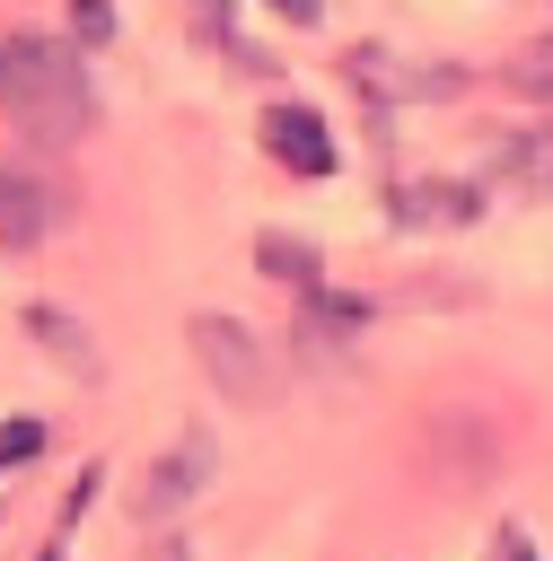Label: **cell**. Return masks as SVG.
Wrapping results in <instances>:
<instances>
[{
	"label": "cell",
	"instance_id": "cell-1",
	"mask_svg": "<svg viewBox=\"0 0 553 561\" xmlns=\"http://www.w3.org/2000/svg\"><path fill=\"white\" fill-rule=\"evenodd\" d=\"M0 114H9L26 140H44V149L88 140L97 88H88L79 44H61V35H9V44H0Z\"/></svg>",
	"mask_w": 553,
	"mask_h": 561
},
{
	"label": "cell",
	"instance_id": "cell-2",
	"mask_svg": "<svg viewBox=\"0 0 553 561\" xmlns=\"http://www.w3.org/2000/svg\"><path fill=\"white\" fill-rule=\"evenodd\" d=\"M184 342H193L202 377H211L228 403H255V412H263V403H281V386H290V377H281L272 342H263L246 316H193V333H184Z\"/></svg>",
	"mask_w": 553,
	"mask_h": 561
},
{
	"label": "cell",
	"instance_id": "cell-3",
	"mask_svg": "<svg viewBox=\"0 0 553 561\" xmlns=\"http://www.w3.org/2000/svg\"><path fill=\"white\" fill-rule=\"evenodd\" d=\"M263 149H272L290 175H334V131H325V114L298 105V96L263 105Z\"/></svg>",
	"mask_w": 553,
	"mask_h": 561
},
{
	"label": "cell",
	"instance_id": "cell-4",
	"mask_svg": "<svg viewBox=\"0 0 553 561\" xmlns=\"http://www.w3.org/2000/svg\"><path fill=\"white\" fill-rule=\"evenodd\" d=\"M53 237V184L18 158H0V254H35Z\"/></svg>",
	"mask_w": 553,
	"mask_h": 561
},
{
	"label": "cell",
	"instance_id": "cell-5",
	"mask_svg": "<svg viewBox=\"0 0 553 561\" xmlns=\"http://www.w3.org/2000/svg\"><path fill=\"white\" fill-rule=\"evenodd\" d=\"M386 210H395L404 228H474V219H483V193L456 184V175H413V184L386 193Z\"/></svg>",
	"mask_w": 553,
	"mask_h": 561
},
{
	"label": "cell",
	"instance_id": "cell-6",
	"mask_svg": "<svg viewBox=\"0 0 553 561\" xmlns=\"http://www.w3.org/2000/svg\"><path fill=\"white\" fill-rule=\"evenodd\" d=\"M202 473H211V438L193 430L184 447H167V456H158V465L140 473V491H132V508H140V517L158 526V517H176V508H184V500L202 491Z\"/></svg>",
	"mask_w": 553,
	"mask_h": 561
},
{
	"label": "cell",
	"instance_id": "cell-7",
	"mask_svg": "<svg viewBox=\"0 0 553 561\" xmlns=\"http://www.w3.org/2000/svg\"><path fill=\"white\" fill-rule=\"evenodd\" d=\"M26 333H35V342L61 359V377H79V386H88V377H105V359H97V333H88L70 307H26Z\"/></svg>",
	"mask_w": 553,
	"mask_h": 561
},
{
	"label": "cell",
	"instance_id": "cell-8",
	"mask_svg": "<svg viewBox=\"0 0 553 561\" xmlns=\"http://www.w3.org/2000/svg\"><path fill=\"white\" fill-rule=\"evenodd\" d=\"M255 263H263L281 289H307V298L325 289V263H316V245H298V237H281V228H263V237H255Z\"/></svg>",
	"mask_w": 553,
	"mask_h": 561
},
{
	"label": "cell",
	"instance_id": "cell-9",
	"mask_svg": "<svg viewBox=\"0 0 553 561\" xmlns=\"http://www.w3.org/2000/svg\"><path fill=\"white\" fill-rule=\"evenodd\" d=\"M509 88H518V96H535V105H553V35H535V44L509 61Z\"/></svg>",
	"mask_w": 553,
	"mask_h": 561
},
{
	"label": "cell",
	"instance_id": "cell-10",
	"mask_svg": "<svg viewBox=\"0 0 553 561\" xmlns=\"http://www.w3.org/2000/svg\"><path fill=\"white\" fill-rule=\"evenodd\" d=\"M26 456H44V421L35 412H0V473L26 465Z\"/></svg>",
	"mask_w": 553,
	"mask_h": 561
},
{
	"label": "cell",
	"instance_id": "cell-11",
	"mask_svg": "<svg viewBox=\"0 0 553 561\" xmlns=\"http://www.w3.org/2000/svg\"><path fill=\"white\" fill-rule=\"evenodd\" d=\"M70 26L97 44V35H114V0H70Z\"/></svg>",
	"mask_w": 553,
	"mask_h": 561
},
{
	"label": "cell",
	"instance_id": "cell-12",
	"mask_svg": "<svg viewBox=\"0 0 553 561\" xmlns=\"http://www.w3.org/2000/svg\"><path fill=\"white\" fill-rule=\"evenodd\" d=\"M492 561H535V535H518V526H509V535L492 543Z\"/></svg>",
	"mask_w": 553,
	"mask_h": 561
},
{
	"label": "cell",
	"instance_id": "cell-13",
	"mask_svg": "<svg viewBox=\"0 0 553 561\" xmlns=\"http://www.w3.org/2000/svg\"><path fill=\"white\" fill-rule=\"evenodd\" d=\"M263 9H272V18H290V26H307V18L325 9V0H263Z\"/></svg>",
	"mask_w": 553,
	"mask_h": 561
},
{
	"label": "cell",
	"instance_id": "cell-14",
	"mask_svg": "<svg viewBox=\"0 0 553 561\" xmlns=\"http://www.w3.org/2000/svg\"><path fill=\"white\" fill-rule=\"evenodd\" d=\"M193 9H202V18H211V26H219V18H228V0H193Z\"/></svg>",
	"mask_w": 553,
	"mask_h": 561
}]
</instances>
